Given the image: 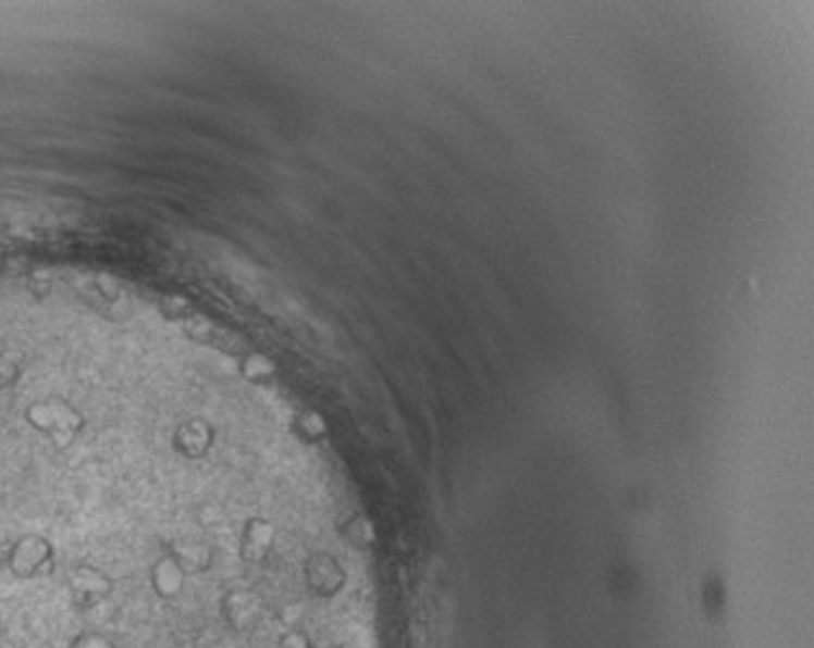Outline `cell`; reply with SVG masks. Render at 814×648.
Returning <instances> with one entry per match:
<instances>
[{
	"mask_svg": "<svg viewBox=\"0 0 814 648\" xmlns=\"http://www.w3.org/2000/svg\"><path fill=\"white\" fill-rule=\"evenodd\" d=\"M67 589L70 597H73V605L81 610L96 608L103 600H109L111 589H114V582H111L109 574H103L101 569L96 566H78L73 569L67 576Z\"/></svg>",
	"mask_w": 814,
	"mask_h": 648,
	"instance_id": "3957f363",
	"label": "cell"
},
{
	"mask_svg": "<svg viewBox=\"0 0 814 648\" xmlns=\"http://www.w3.org/2000/svg\"><path fill=\"white\" fill-rule=\"evenodd\" d=\"M222 620L235 636H250V633L261 631L269 618L263 597L256 595L252 589H230L222 597Z\"/></svg>",
	"mask_w": 814,
	"mask_h": 648,
	"instance_id": "6da1fadb",
	"label": "cell"
},
{
	"mask_svg": "<svg viewBox=\"0 0 814 648\" xmlns=\"http://www.w3.org/2000/svg\"><path fill=\"white\" fill-rule=\"evenodd\" d=\"M29 422L37 429H41V433H47L60 448L70 446L83 427L81 414L60 399H47L34 404L29 410Z\"/></svg>",
	"mask_w": 814,
	"mask_h": 648,
	"instance_id": "7a4b0ae2",
	"label": "cell"
},
{
	"mask_svg": "<svg viewBox=\"0 0 814 648\" xmlns=\"http://www.w3.org/2000/svg\"><path fill=\"white\" fill-rule=\"evenodd\" d=\"M52 563V544L41 535H26L9 553V569L18 580H34Z\"/></svg>",
	"mask_w": 814,
	"mask_h": 648,
	"instance_id": "277c9868",
	"label": "cell"
},
{
	"mask_svg": "<svg viewBox=\"0 0 814 648\" xmlns=\"http://www.w3.org/2000/svg\"><path fill=\"white\" fill-rule=\"evenodd\" d=\"M58 216L52 211H37L32 207H18V203H5L0 207V235H16L37 227L39 222H52Z\"/></svg>",
	"mask_w": 814,
	"mask_h": 648,
	"instance_id": "8992f818",
	"label": "cell"
},
{
	"mask_svg": "<svg viewBox=\"0 0 814 648\" xmlns=\"http://www.w3.org/2000/svg\"><path fill=\"white\" fill-rule=\"evenodd\" d=\"M178 448L184 450V453L188 456H201L203 450L209 448V440H212V435H209V429L203 422H188V425H184L178 429Z\"/></svg>",
	"mask_w": 814,
	"mask_h": 648,
	"instance_id": "52a82bcc",
	"label": "cell"
},
{
	"mask_svg": "<svg viewBox=\"0 0 814 648\" xmlns=\"http://www.w3.org/2000/svg\"><path fill=\"white\" fill-rule=\"evenodd\" d=\"M67 648H116V644L107 636V633L86 631V633H78V636L70 640Z\"/></svg>",
	"mask_w": 814,
	"mask_h": 648,
	"instance_id": "ba28073f",
	"label": "cell"
},
{
	"mask_svg": "<svg viewBox=\"0 0 814 648\" xmlns=\"http://www.w3.org/2000/svg\"><path fill=\"white\" fill-rule=\"evenodd\" d=\"M186 576H188V572L184 566H181V561L175 559V556H168V559L158 561L156 566H152L150 587L160 597V600H165V602L178 600V597L184 595Z\"/></svg>",
	"mask_w": 814,
	"mask_h": 648,
	"instance_id": "5b68a950",
	"label": "cell"
}]
</instances>
